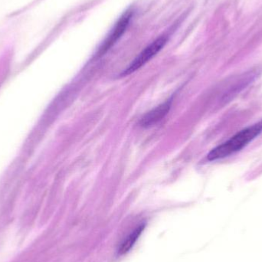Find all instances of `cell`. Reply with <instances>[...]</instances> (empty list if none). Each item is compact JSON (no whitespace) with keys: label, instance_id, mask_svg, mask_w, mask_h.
I'll list each match as a JSON object with an SVG mask.
<instances>
[{"label":"cell","instance_id":"6da1fadb","mask_svg":"<svg viewBox=\"0 0 262 262\" xmlns=\"http://www.w3.org/2000/svg\"><path fill=\"white\" fill-rule=\"evenodd\" d=\"M261 132L262 121L243 129L224 143L214 148L208 154V160L212 161V160L226 158L242 150L254 139L256 138Z\"/></svg>","mask_w":262,"mask_h":262},{"label":"cell","instance_id":"7a4b0ae2","mask_svg":"<svg viewBox=\"0 0 262 262\" xmlns=\"http://www.w3.org/2000/svg\"><path fill=\"white\" fill-rule=\"evenodd\" d=\"M133 15H134V11L132 9H129L120 17L119 19L118 20L116 24L114 26L112 32L107 35V38L103 41L102 45L98 49V52H97V56H103L106 52H108L116 44L117 41L121 38V37L124 35V32L127 30V27L130 25L131 19H132Z\"/></svg>","mask_w":262,"mask_h":262},{"label":"cell","instance_id":"3957f363","mask_svg":"<svg viewBox=\"0 0 262 262\" xmlns=\"http://www.w3.org/2000/svg\"><path fill=\"white\" fill-rule=\"evenodd\" d=\"M166 41H167L166 37H159L139 54L138 56L130 63V66L122 72L121 75L125 76V75H130L140 69V68L143 67L164 47Z\"/></svg>","mask_w":262,"mask_h":262},{"label":"cell","instance_id":"277c9868","mask_svg":"<svg viewBox=\"0 0 262 262\" xmlns=\"http://www.w3.org/2000/svg\"><path fill=\"white\" fill-rule=\"evenodd\" d=\"M171 107V101H166L156 108L146 113L140 120V124L143 127H150L158 124L167 115Z\"/></svg>","mask_w":262,"mask_h":262},{"label":"cell","instance_id":"5b68a950","mask_svg":"<svg viewBox=\"0 0 262 262\" xmlns=\"http://www.w3.org/2000/svg\"><path fill=\"white\" fill-rule=\"evenodd\" d=\"M143 229H144V225H140L138 227L134 229L133 232L126 237L125 239L121 243V246L118 249V253L120 255H123V254H125L129 252V250L133 247L134 243L137 241V238L140 236Z\"/></svg>","mask_w":262,"mask_h":262}]
</instances>
